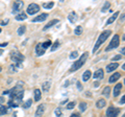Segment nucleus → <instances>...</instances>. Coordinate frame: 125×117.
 Segmentation results:
<instances>
[{"instance_id":"nucleus-7","label":"nucleus","mask_w":125,"mask_h":117,"mask_svg":"<svg viewBox=\"0 0 125 117\" xmlns=\"http://www.w3.org/2000/svg\"><path fill=\"white\" fill-rule=\"evenodd\" d=\"M23 6H24V2L20 1V0H17V1H15L14 4H13V11H11V13L13 14L18 13V12H20L22 10Z\"/></svg>"},{"instance_id":"nucleus-47","label":"nucleus","mask_w":125,"mask_h":117,"mask_svg":"<svg viewBox=\"0 0 125 117\" xmlns=\"http://www.w3.org/2000/svg\"><path fill=\"white\" fill-rule=\"evenodd\" d=\"M67 101H68V99H66V100H64V101H62V103H61V105H65L66 103H67Z\"/></svg>"},{"instance_id":"nucleus-19","label":"nucleus","mask_w":125,"mask_h":117,"mask_svg":"<svg viewBox=\"0 0 125 117\" xmlns=\"http://www.w3.org/2000/svg\"><path fill=\"white\" fill-rule=\"evenodd\" d=\"M33 93H34V101H39L42 98V93L40 89H34Z\"/></svg>"},{"instance_id":"nucleus-22","label":"nucleus","mask_w":125,"mask_h":117,"mask_svg":"<svg viewBox=\"0 0 125 117\" xmlns=\"http://www.w3.org/2000/svg\"><path fill=\"white\" fill-rule=\"evenodd\" d=\"M105 105H106V100H105V99H99L96 103V107L98 109H102V108H104Z\"/></svg>"},{"instance_id":"nucleus-33","label":"nucleus","mask_w":125,"mask_h":117,"mask_svg":"<svg viewBox=\"0 0 125 117\" xmlns=\"http://www.w3.org/2000/svg\"><path fill=\"white\" fill-rule=\"evenodd\" d=\"M109 6H111V2L106 1V2L104 3V5H103V7H102V10H101V12H103V13H104V12L106 11L107 9H109Z\"/></svg>"},{"instance_id":"nucleus-11","label":"nucleus","mask_w":125,"mask_h":117,"mask_svg":"<svg viewBox=\"0 0 125 117\" xmlns=\"http://www.w3.org/2000/svg\"><path fill=\"white\" fill-rule=\"evenodd\" d=\"M36 53L38 57H41L45 53V49L42 47V43H38L36 46Z\"/></svg>"},{"instance_id":"nucleus-1","label":"nucleus","mask_w":125,"mask_h":117,"mask_svg":"<svg viewBox=\"0 0 125 117\" xmlns=\"http://www.w3.org/2000/svg\"><path fill=\"white\" fill-rule=\"evenodd\" d=\"M111 34H112V32H111L109 29L104 30L103 33H101V34H100V36H99V38H98V40H97L96 44H95V46H94V48H93V53H95L97 50H98V48L103 44L105 41H106V39L109 37V35H111Z\"/></svg>"},{"instance_id":"nucleus-6","label":"nucleus","mask_w":125,"mask_h":117,"mask_svg":"<svg viewBox=\"0 0 125 117\" xmlns=\"http://www.w3.org/2000/svg\"><path fill=\"white\" fill-rule=\"evenodd\" d=\"M119 113H120L119 109H117V108L112 106L106 110V116L107 117H117L119 115Z\"/></svg>"},{"instance_id":"nucleus-20","label":"nucleus","mask_w":125,"mask_h":117,"mask_svg":"<svg viewBox=\"0 0 125 117\" xmlns=\"http://www.w3.org/2000/svg\"><path fill=\"white\" fill-rule=\"evenodd\" d=\"M26 18H27V15H26L25 13H22V12H21L20 14L16 15V17H15V19H16L17 21H24Z\"/></svg>"},{"instance_id":"nucleus-24","label":"nucleus","mask_w":125,"mask_h":117,"mask_svg":"<svg viewBox=\"0 0 125 117\" xmlns=\"http://www.w3.org/2000/svg\"><path fill=\"white\" fill-rule=\"evenodd\" d=\"M25 32H26V26L25 25H21L18 28V30H17V33H18L19 36H22V35H24Z\"/></svg>"},{"instance_id":"nucleus-16","label":"nucleus","mask_w":125,"mask_h":117,"mask_svg":"<svg viewBox=\"0 0 125 117\" xmlns=\"http://www.w3.org/2000/svg\"><path fill=\"white\" fill-rule=\"evenodd\" d=\"M68 19L71 23H75L78 20V16L75 12H71V14H69V16H68Z\"/></svg>"},{"instance_id":"nucleus-10","label":"nucleus","mask_w":125,"mask_h":117,"mask_svg":"<svg viewBox=\"0 0 125 117\" xmlns=\"http://www.w3.org/2000/svg\"><path fill=\"white\" fill-rule=\"evenodd\" d=\"M103 76H104V72H103V69H97L95 72H94V79L97 80V81H99V80H102L103 79Z\"/></svg>"},{"instance_id":"nucleus-2","label":"nucleus","mask_w":125,"mask_h":117,"mask_svg":"<svg viewBox=\"0 0 125 117\" xmlns=\"http://www.w3.org/2000/svg\"><path fill=\"white\" fill-rule=\"evenodd\" d=\"M88 57H89V54H88L87 52H84V53L81 54L80 58H79V60H77L76 62H74L73 65L71 66V69H70V72H75L76 70H78L79 68L83 67V65L85 63V61L88 60Z\"/></svg>"},{"instance_id":"nucleus-13","label":"nucleus","mask_w":125,"mask_h":117,"mask_svg":"<svg viewBox=\"0 0 125 117\" xmlns=\"http://www.w3.org/2000/svg\"><path fill=\"white\" fill-rule=\"evenodd\" d=\"M119 67V64L118 63H112L111 64H108L106 66V72H112V71H114V70H116L117 68Z\"/></svg>"},{"instance_id":"nucleus-41","label":"nucleus","mask_w":125,"mask_h":117,"mask_svg":"<svg viewBox=\"0 0 125 117\" xmlns=\"http://www.w3.org/2000/svg\"><path fill=\"white\" fill-rule=\"evenodd\" d=\"M4 97H3V96H0V105H1V104H3V103H4Z\"/></svg>"},{"instance_id":"nucleus-44","label":"nucleus","mask_w":125,"mask_h":117,"mask_svg":"<svg viewBox=\"0 0 125 117\" xmlns=\"http://www.w3.org/2000/svg\"><path fill=\"white\" fill-rule=\"evenodd\" d=\"M69 84H70V81H66V83H65V85H64V87H65V88H67L68 86H69Z\"/></svg>"},{"instance_id":"nucleus-18","label":"nucleus","mask_w":125,"mask_h":117,"mask_svg":"<svg viewBox=\"0 0 125 117\" xmlns=\"http://www.w3.org/2000/svg\"><path fill=\"white\" fill-rule=\"evenodd\" d=\"M119 12H116V13H114L113 14V16L111 17V18H108V20L106 21V25H108V24H112L113 22H115L116 21V19L118 18V16H119Z\"/></svg>"},{"instance_id":"nucleus-27","label":"nucleus","mask_w":125,"mask_h":117,"mask_svg":"<svg viewBox=\"0 0 125 117\" xmlns=\"http://www.w3.org/2000/svg\"><path fill=\"white\" fill-rule=\"evenodd\" d=\"M87 108H88L87 103H84V101H81V103L79 104V110H80V112H84L85 110H87Z\"/></svg>"},{"instance_id":"nucleus-51","label":"nucleus","mask_w":125,"mask_h":117,"mask_svg":"<svg viewBox=\"0 0 125 117\" xmlns=\"http://www.w3.org/2000/svg\"><path fill=\"white\" fill-rule=\"evenodd\" d=\"M122 117H124V114H123V115H122Z\"/></svg>"},{"instance_id":"nucleus-14","label":"nucleus","mask_w":125,"mask_h":117,"mask_svg":"<svg viewBox=\"0 0 125 117\" xmlns=\"http://www.w3.org/2000/svg\"><path fill=\"white\" fill-rule=\"evenodd\" d=\"M56 23H58V20H57V19H54V20H51L50 22H48V23H47V24H46L44 27H43V30H44V32H45V30L49 29V28H51V27L55 25Z\"/></svg>"},{"instance_id":"nucleus-9","label":"nucleus","mask_w":125,"mask_h":117,"mask_svg":"<svg viewBox=\"0 0 125 117\" xmlns=\"http://www.w3.org/2000/svg\"><path fill=\"white\" fill-rule=\"evenodd\" d=\"M48 17H49V15L47 14V13H43V14H41V15H39L38 17L33 18L31 21H32V22H43V21H45Z\"/></svg>"},{"instance_id":"nucleus-40","label":"nucleus","mask_w":125,"mask_h":117,"mask_svg":"<svg viewBox=\"0 0 125 117\" xmlns=\"http://www.w3.org/2000/svg\"><path fill=\"white\" fill-rule=\"evenodd\" d=\"M7 23H9V19H6L5 21H2V22H1V25H2V26H3V25H6Z\"/></svg>"},{"instance_id":"nucleus-32","label":"nucleus","mask_w":125,"mask_h":117,"mask_svg":"<svg viewBox=\"0 0 125 117\" xmlns=\"http://www.w3.org/2000/svg\"><path fill=\"white\" fill-rule=\"evenodd\" d=\"M76 106V103L75 101H70V103L67 105V110H72V109Z\"/></svg>"},{"instance_id":"nucleus-49","label":"nucleus","mask_w":125,"mask_h":117,"mask_svg":"<svg viewBox=\"0 0 125 117\" xmlns=\"http://www.w3.org/2000/svg\"><path fill=\"white\" fill-rule=\"evenodd\" d=\"M1 70H2V68H1V66H0V72H1Z\"/></svg>"},{"instance_id":"nucleus-48","label":"nucleus","mask_w":125,"mask_h":117,"mask_svg":"<svg viewBox=\"0 0 125 117\" xmlns=\"http://www.w3.org/2000/svg\"><path fill=\"white\" fill-rule=\"evenodd\" d=\"M2 53H3V50L0 49V56H2Z\"/></svg>"},{"instance_id":"nucleus-45","label":"nucleus","mask_w":125,"mask_h":117,"mask_svg":"<svg viewBox=\"0 0 125 117\" xmlns=\"http://www.w3.org/2000/svg\"><path fill=\"white\" fill-rule=\"evenodd\" d=\"M124 50H125V48L124 47H122V49H121V56H124V53H125V51H124Z\"/></svg>"},{"instance_id":"nucleus-4","label":"nucleus","mask_w":125,"mask_h":117,"mask_svg":"<svg viewBox=\"0 0 125 117\" xmlns=\"http://www.w3.org/2000/svg\"><path fill=\"white\" fill-rule=\"evenodd\" d=\"M10 58H11V61H13L14 63H22L25 58V57L23 56L21 52L17 51V50H14V51L10 52Z\"/></svg>"},{"instance_id":"nucleus-39","label":"nucleus","mask_w":125,"mask_h":117,"mask_svg":"<svg viewBox=\"0 0 125 117\" xmlns=\"http://www.w3.org/2000/svg\"><path fill=\"white\" fill-rule=\"evenodd\" d=\"M93 85H94V88H98L100 84H99V82H95V83H94Z\"/></svg>"},{"instance_id":"nucleus-28","label":"nucleus","mask_w":125,"mask_h":117,"mask_svg":"<svg viewBox=\"0 0 125 117\" xmlns=\"http://www.w3.org/2000/svg\"><path fill=\"white\" fill-rule=\"evenodd\" d=\"M51 44H52V42L50 41V40H48V41H46V42H43V43H42V47L46 50L48 47H50V46H51Z\"/></svg>"},{"instance_id":"nucleus-38","label":"nucleus","mask_w":125,"mask_h":117,"mask_svg":"<svg viewBox=\"0 0 125 117\" xmlns=\"http://www.w3.org/2000/svg\"><path fill=\"white\" fill-rule=\"evenodd\" d=\"M124 100H125V96L123 95L122 97H121V99H120V101H119V103H120L121 105H124Z\"/></svg>"},{"instance_id":"nucleus-8","label":"nucleus","mask_w":125,"mask_h":117,"mask_svg":"<svg viewBox=\"0 0 125 117\" xmlns=\"http://www.w3.org/2000/svg\"><path fill=\"white\" fill-rule=\"evenodd\" d=\"M45 110H46V105L45 104H41L40 106H38L34 116H36V117H42L43 114H44Z\"/></svg>"},{"instance_id":"nucleus-46","label":"nucleus","mask_w":125,"mask_h":117,"mask_svg":"<svg viewBox=\"0 0 125 117\" xmlns=\"http://www.w3.org/2000/svg\"><path fill=\"white\" fill-rule=\"evenodd\" d=\"M5 94H10V90H5V91H3V95H5Z\"/></svg>"},{"instance_id":"nucleus-37","label":"nucleus","mask_w":125,"mask_h":117,"mask_svg":"<svg viewBox=\"0 0 125 117\" xmlns=\"http://www.w3.org/2000/svg\"><path fill=\"white\" fill-rule=\"evenodd\" d=\"M77 89H78V90H81V89H83V85H81V83H80V82H77Z\"/></svg>"},{"instance_id":"nucleus-43","label":"nucleus","mask_w":125,"mask_h":117,"mask_svg":"<svg viewBox=\"0 0 125 117\" xmlns=\"http://www.w3.org/2000/svg\"><path fill=\"white\" fill-rule=\"evenodd\" d=\"M70 117H80V115L78 114V113H74V114H72Z\"/></svg>"},{"instance_id":"nucleus-15","label":"nucleus","mask_w":125,"mask_h":117,"mask_svg":"<svg viewBox=\"0 0 125 117\" xmlns=\"http://www.w3.org/2000/svg\"><path fill=\"white\" fill-rule=\"evenodd\" d=\"M120 77H121V73L116 72V73H114V74H113V75L108 79V82H109L111 84H112V83H116V82L118 81V80L120 79Z\"/></svg>"},{"instance_id":"nucleus-3","label":"nucleus","mask_w":125,"mask_h":117,"mask_svg":"<svg viewBox=\"0 0 125 117\" xmlns=\"http://www.w3.org/2000/svg\"><path fill=\"white\" fill-rule=\"evenodd\" d=\"M119 43H120V37L119 35H114L112 41L109 42V44L107 45V47L105 48V51H111V50L117 48L119 46Z\"/></svg>"},{"instance_id":"nucleus-29","label":"nucleus","mask_w":125,"mask_h":117,"mask_svg":"<svg viewBox=\"0 0 125 117\" xmlns=\"http://www.w3.org/2000/svg\"><path fill=\"white\" fill-rule=\"evenodd\" d=\"M58 47H60V41L56 40V41L52 44V46H51V51H54V50H56Z\"/></svg>"},{"instance_id":"nucleus-30","label":"nucleus","mask_w":125,"mask_h":117,"mask_svg":"<svg viewBox=\"0 0 125 117\" xmlns=\"http://www.w3.org/2000/svg\"><path fill=\"white\" fill-rule=\"evenodd\" d=\"M109 93H111V88H109V87H105L103 90H102V94L105 95L106 97L109 96Z\"/></svg>"},{"instance_id":"nucleus-42","label":"nucleus","mask_w":125,"mask_h":117,"mask_svg":"<svg viewBox=\"0 0 125 117\" xmlns=\"http://www.w3.org/2000/svg\"><path fill=\"white\" fill-rule=\"evenodd\" d=\"M5 46H7V43L4 42V43H0V47H5Z\"/></svg>"},{"instance_id":"nucleus-34","label":"nucleus","mask_w":125,"mask_h":117,"mask_svg":"<svg viewBox=\"0 0 125 117\" xmlns=\"http://www.w3.org/2000/svg\"><path fill=\"white\" fill-rule=\"evenodd\" d=\"M78 57V51H72L70 53V58L71 60H74V58H76Z\"/></svg>"},{"instance_id":"nucleus-23","label":"nucleus","mask_w":125,"mask_h":117,"mask_svg":"<svg viewBox=\"0 0 125 117\" xmlns=\"http://www.w3.org/2000/svg\"><path fill=\"white\" fill-rule=\"evenodd\" d=\"M31 105H32V99H27L26 101H24V103L22 104V108L23 109H28L31 107Z\"/></svg>"},{"instance_id":"nucleus-25","label":"nucleus","mask_w":125,"mask_h":117,"mask_svg":"<svg viewBox=\"0 0 125 117\" xmlns=\"http://www.w3.org/2000/svg\"><path fill=\"white\" fill-rule=\"evenodd\" d=\"M83 26H77L75 29H74V34L76 35V36H80L81 34H83Z\"/></svg>"},{"instance_id":"nucleus-12","label":"nucleus","mask_w":125,"mask_h":117,"mask_svg":"<svg viewBox=\"0 0 125 117\" xmlns=\"http://www.w3.org/2000/svg\"><path fill=\"white\" fill-rule=\"evenodd\" d=\"M122 87H123L122 84H120V83H119V84H117L115 87H114V91H113V93H114V96H115V97H116V96H118L120 93H121Z\"/></svg>"},{"instance_id":"nucleus-5","label":"nucleus","mask_w":125,"mask_h":117,"mask_svg":"<svg viewBox=\"0 0 125 117\" xmlns=\"http://www.w3.org/2000/svg\"><path fill=\"white\" fill-rule=\"evenodd\" d=\"M39 11H40V6H39V4H37V3H30V4L27 6L26 13L28 15H34V14H37Z\"/></svg>"},{"instance_id":"nucleus-26","label":"nucleus","mask_w":125,"mask_h":117,"mask_svg":"<svg viewBox=\"0 0 125 117\" xmlns=\"http://www.w3.org/2000/svg\"><path fill=\"white\" fill-rule=\"evenodd\" d=\"M54 6V2L53 1H50V2H46L43 4V7L46 10H50V9H52V7Z\"/></svg>"},{"instance_id":"nucleus-50","label":"nucleus","mask_w":125,"mask_h":117,"mask_svg":"<svg viewBox=\"0 0 125 117\" xmlns=\"http://www.w3.org/2000/svg\"><path fill=\"white\" fill-rule=\"evenodd\" d=\"M1 32H2V30H1V28H0V34H1Z\"/></svg>"},{"instance_id":"nucleus-36","label":"nucleus","mask_w":125,"mask_h":117,"mask_svg":"<svg viewBox=\"0 0 125 117\" xmlns=\"http://www.w3.org/2000/svg\"><path fill=\"white\" fill-rule=\"evenodd\" d=\"M62 110L60 108H57V109H55V115L57 116V117H60V116H62Z\"/></svg>"},{"instance_id":"nucleus-31","label":"nucleus","mask_w":125,"mask_h":117,"mask_svg":"<svg viewBox=\"0 0 125 117\" xmlns=\"http://www.w3.org/2000/svg\"><path fill=\"white\" fill-rule=\"evenodd\" d=\"M7 113V107L4 106H0V116L1 115H4Z\"/></svg>"},{"instance_id":"nucleus-35","label":"nucleus","mask_w":125,"mask_h":117,"mask_svg":"<svg viewBox=\"0 0 125 117\" xmlns=\"http://www.w3.org/2000/svg\"><path fill=\"white\" fill-rule=\"evenodd\" d=\"M123 57L121 56V54H118V56H115L114 58H113V61H114V63H116L117 61H119V60H121V58H122Z\"/></svg>"},{"instance_id":"nucleus-17","label":"nucleus","mask_w":125,"mask_h":117,"mask_svg":"<svg viewBox=\"0 0 125 117\" xmlns=\"http://www.w3.org/2000/svg\"><path fill=\"white\" fill-rule=\"evenodd\" d=\"M92 77V72H91V70H85V71L83 72V82H88L90 79Z\"/></svg>"},{"instance_id":"nucleus-21","label":"nucleus","mask_w":125,"mask_h":117,"mask_svg":"<svg viewBox=\"0 0 125 117\" xmlns=\"http://www.w3.org/2000/svg\"><path fill=\"white\" fill-rule=\"evenodd\" d=\"M50 86H51V83L50 82H44L43 83V85H42V88H43V91L44 92H49V90H50Z\"/></svg>"}]
</instances>
